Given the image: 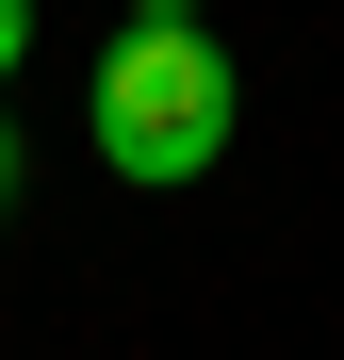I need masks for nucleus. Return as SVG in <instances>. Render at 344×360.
Here are the masks:
<instances>
[{"mask_svg":"<svg viewBox=\"0 0 344 360\" xmlns=\"http://www.w3.org/2000/svg\"><path fill=\"white\" fill-rule=\"evenodd\" d=\"M132 17H197V0H132Z\"/></svg>","mask_w":344,"mask_h":360,"instance_id":"20e7f679","label":"nucleus"},{"mask_svg":"<svg viewBox=\"0 0 344 360\" xmlns=\"http://www.w3.org/2000/svg\"><path fill=\"white\" fill-rule=\"evenodd\" d=\"M82 131H98L115 180H213L229 164V66H213V33L197 17H115Z\"/></svg>","mask_w":344,"mask_h":360,"instance_id":"f257e3e1","label":"nucleus"},{"mask_svg":"<svg viewBox=\"0 0 344 360\" xmlns=\"http://www.w3.org/2000/svg\"><path fill=\"white\" fill-rule=\"evenodd\" d=\"M17 180H33V148H17V115H0V197H17Z\"/></svg>","mask_w":344,"mask_h":360,"instance_id":"7ed1b4c3","label":"nucleus"},{"mask_svg":"<svg viewBox=\"0 0 344 360\" xmlns=\"http://www.w3.org/2000/svg\"><path fill=\"white\" fill-rule=\"evenodd\" d=\"M17 49H33V0H0V82H17Z\"/></svg>","mask_w":344,"mask_h":360,"instance_id":"f03ea898","label":"nucleus"}]
</instances>
